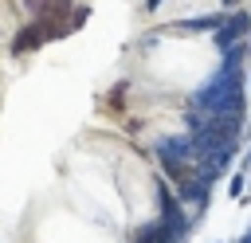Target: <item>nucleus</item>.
I'll return each mask as SVG.
<instances>
[{
  "mask_svg": "<svg viewBox=\"0 0 251 243\" xmlns=\"http://www.w3.org/2000/svg\"><path fill=\"white\" fill-rule=\"evenodd\" d=\"M208 27H224L220 16H196V20H180V24H169L165 31H176V35H192V31H208Z\"/></svg>",
  "mask_w": 251,
  "mask_h": 243,
  "instance_id": "3",
  "label": "nucleus"
},
{
  "mask_svg": "<svg viewBox=\"0 0 251 243\" xmlns=\"http://www.w3.org/2000/svg\"><path fill=\"white\" fill-rule=\"evenodd\" d=\"M247 35H251V20H247L243 12H235V16H227V20H224V27H220L216 43H220L224 51H231V43L239 47V39H247Z\"/></svg>",
  "mask_w": 251,
  "mask_h": 243,
  "instance_id": "2",
  "label": "nucleus"
},
{
  "mask_svg": "<svg viewBox=\"0 0 251 243\" xmlns=\"http://www.w3.org/2000/svg\"><path fill=\"white\" fill-rule=\"evenodd\" d=\"M239 188H243V176L235 172V176H231V188H227V192H231V196H239Z\"/></svg>",
  "mask_w": 251,
  "mask_h": 243,
  "instance_id": "4",
  "label": "nucleus"
},
{
  "mask_svg": "<svg viewBox=\"0 0 251 243\" xmlns=\"http://www.w3.org/2000/svg\"><path fill=\"white\" fill-rule=\"evenodd\" d=\"M157 4H161V0H149V8H157Z\"/></svg>",
  "mask_w": 251,
  "mask_h": 243,
  "instance_id": "7",
  "label": "nucleus"
},
{
  "mask_svg": "<svg viewBox=\"0 0 251 243\" xmlns=\"http://www.w3.org/2000/svg\"><path fill=\"white\" fill-rule=\"evenodd\" d=\"M224 4H227V8H235V4H239V0H224Z\"/></svg>",
  "mask_w": 251,
  "mask_h": 243,
  "instance_id": "5",
  "label": "nucleus"
},
{
  "mask_svg": "<svg viewBox=\"0 0 251 243\" xmlns=\"http://www.w3.org/2000/svg\"><path fill=\"white\" fill-rule=\"evenodd\" d=\"M239 243H251V231H247V235H243V239H239Z\"/></svg>",
  "mask_w": 251,
  "mask_h": 243,
  "instance_id": "6",
  "label": "nucleus"
},
{
  "mask_svg": "<svg viewBox=\"0 0 251 243\" xmlns=\"http://www.w3.org/2000/svg\"><path fill=\"white\" fill-rule=\"evenodd\" d=\"M196 114H208V118H243V78H239V67H224L212 82H204L192 102H188Z\"/></svg>",
  "mask_w": 251,
  "mask_h": 243,
  "instance_id": "1",
  "label": "nucleus"
}]
</instances>
